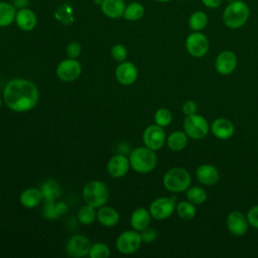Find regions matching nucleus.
<instances>
[{
    "instance_id": "6",
    "label": "nucleus",
    "mask_w": 258,
    "mask_h": 258,
    "mask_svg": "<svg viewBox=\"0 0 258 258\" xmlns=\"http://www.w3.org/2000/svg\"><path fill=\"white\" fill-rule=\"evenodd\" d=\"M183 130L192 139H203L209 132L208 121L201 115H187L183 120Z\"/></svg>"
},
{
    "instance_id": "41",
    "label": "nucleus",
    "mask_w": 258,
    "mask_h": 258,
    "mask_svg": "<svg viewBox=\"0 0 258 258\" xmlns=\"http://www.w3.org/2000/svg\"><path fill=\"white\" fill-rule=\"evenodd\" d=\"M26 3H27V0H15V2H14L13 5H14L15 7L23 8V7H25Z\"/></svg>"
},
{
    "instance_id": "32",
    "label": "nucleus",
    "mask_w": 258,
    "mask_h": 258,
    "mask_svg": "<svg viewBox=\"0 0 258 258\" xmlns=\"http://www.w3.org/2000/svg\"><path fill=\"white\" fill-rule=\"evenodd\" d=\"M171 120H172L171 112L166 108H160L154 114L155 123L161 127H165L169 125Z\"/></svg>"
},
{
    "instance_id": "33",
    "label": "nucleus",
    "mask_w": 258,
    "mask_h": 258,
    "mask_svg": "<svg viewBox=\"0 0 258 258\" xmlns=\"http://www.w3.org/2000/svg\"><path fill=\"white\" fill-rule=\"evenodd\" d=\"M50 205L46 206L45 209V216L48 219H55L58 215H61L66 213L67 211V206L63 203H59L56 205H53V201H48Z\"/></svg>"
},
{
    "instance_id": "24",
    "label": "nucleus",
    "mask_w": 258,
    "mask_h": 258,
    "mask_svg": "<svg viewBox=\"0 0 258 258\" xmlns=\"http://www.w3.org/2000/svg\"><path fill=\"white\" fill-rule=\"evenodd\" d=\"M16 7L6 1H0V27H6L15 21Z\"/></svg>"
},
{
    "instance_id": "42",
    "label": "nucleus",
    "mask_w": 258,
    "mask_h": 258,
    "mask_svg": "<svg viewBox=\"0 0 258 258\" xmlns=\"http://www.w3.org/2000/svg\"><path fill=\"white\" fill-rule=\"evenodd\" d=\"M154 1H156V2H168L170 0H154Z\"/></svg>"
},
{
    "instance_id": "30",
    "label": "nucleus",
    "mask_w": 258,
    "mask_h": 258,
    "mask_svg": "<svg viewBox=\"0 0 258 258\" xmlns=\"http://www.w3.org/2000/svg\"><path fill=\"white\" fill-rule=\"evenodd\" d=\"M186 198L194 205H201L207 200V192L200 186H192L186 191Z\"/></svg>"
},
{
    "instance_id": "7",
    "label": "nucleus",
    "mask_w": 258,
    "mask_h": 258,
    "mask_svg": "<svg viewBox=\"0 0 258 258\" xmlns=\"http://www.w3.org/2000/svg\"><path fill=\"white\" fill-rule=\"evenodd\" d=\"M210 47L208 37L201 31H192L185 39V48L194 57H202L207 54Z\"/></svg>"
},
{
    "instance_id": "39",
    "label": "nucleus",
    "mask_w": 258,
    "mask_h": 258,
    "mask_svg": "<svg viewBox=\"0 0 258 258\" xmlns=\"http://www.w3.org/2000/svg\"><path fill=\"white\" fill-rule=\"evenodd\" d=\"M182 113L187 116V115H191V114H196L197 110H198V107H197V104L196 102L194 101H185L183 104H182Z\"/></svg>"
},
{
    "instance_id": "8",
    "label": "nucleus",
    "mask_w": 258,
    "mask_h": 258,
    "mask_svg": "<svg viewBox=\"0 0 258 258\" xmlns=\"http://www.w3.org/2000/svg\"><path fill=\"white\" fill-rule=\"evenodd\" d=\"M141 235L138 231L129 230L121 233L116 240L117 250L122 254L135 253L141 246Z\"/></svg>"
},
{
    "instance_id": "4",
    "label": "nucleus",
    "mask_w": 258,
    "mask_h": 258,
    "mask_svg": "<svg viewBox=\"0 0 258 258\" xmlns=\"http://www.w3.org/2000/svg\"><path fill=\"white\" fill-rule=\"evenodd\" d=\"M83 199L87 205L93 208L104 206L109 199V189L107 185L100 180L89 181L83 188Z\"/></svg>"
},
{
    "instance_id": "26",
    "label": "nucleus",
    "mask_w": 258,
    "mask_h": 258,
    "mask_svg": "<svg viewBox=\"0 0 258 258\" xmlns=\"http://www.w3.org/2000/svg\"><path fill=\"white\" fill-rule=\"evenodd\" d=\"M144 13V6L140 2L133 1L126 4L123 17L128 21H137L143 17Z\"/></svg>"
},
{
    "instance_id": "17",
    "label": "nucleus",
    "mask_w": 258,
    "mask_h": 258,
    "mask_svg": "<svg viewBox=\"0 0 258 258\" xmlns=\"http://www.w3.org/2000/svg\"><path fill=\"white\" fill-rule=\"evenodd\" d=\"M130 167L129 159L123 154L114 155L107 164V170L109 174L113 177H122L124 176Z\"/></svg>"
},
{
    "instance_id": "9",
    "label": "nucleus",
    "mask_w": 258,
    "mask_h": 258,
    "mask_svg": "<svg viewBox=\"0 0 258 258\" xmlns=\"http://www.w3.org/2000/svg\"><path fill=\"white\" fill-rule=\"evenodd\" d=\"M82 73V66L77 58H67L60 61L56 67V76L62 82H73L77 80Z\"/></svg>"
},
{
    "instance_id": "16",
    "label": "nucleus",
    "mask_w": 258,
    "mask_h": 258,
    "mask_svg": "<svg viewBox=\"0 0 258 258\" xmlns=\"http://www.w3.org/2000/svg\"><path fill=\"white\" fill-rule=\"evenodd\" d=\"M15 22H16V25L21 30L31 31L35 28L37 24V17L33 10L27 7H23V8H19L16 11Z\"/></svg>"
},
{
    "instance_id": "34",
    "label": "nucleus",
    "mask_w": 258,
    "mask_h": 258,
    "mask_svg": "<svg viewBox=\"0 0 258 258\" xmlns=\"http://www.w3.org/2000/svg\"><path fill=\"white\" fill-rule=\"evenodd\" d=\"M41 191L43 192V196L46 199V201H53L54 198L57 196L58 187L57 184L54 183L53 181H47L43 183Z\"/></svg>"
},
{
    "instance_id": "21",
    "label": "nucleus",
    "mask_w": 258,
    "mask_h": 258,
    "mask_svg": "<svg viewBox=\"0 0 258 258\" xmlns=\"http://www.w3.org/2000/svg\"><path fill=\"white\" fill-rule=\"evenodd\" d=\"M43 192L35 187H29L23 190L19 197L20 204L27 209L37 207L43 200Z\"/></svg>"
},
{
    "instance_id": "22",
    "label": "nucleus",
    "mask_w": 258,
    "mask_h": 258,
    "mask_svg": "<svg viewBox=\"0 0 258 258\" xmlns=\"http://www.w3.org/2000/svg\"><path fill=\"white\" fill-rule=\"evenodd\" d=\"M150 221H151L150 212L145 208H138L131 215L130 225L135 231L141 232L142 230H144L149 226Z\"/></svg>"
},
{
    "instance_id": "37",
    "label": "nucleus",
    "mask_w": 258,
    "mask_h": 258,
    "mask_svg": "<svg viewBox=\"0 0 258 258\" xmlns=\"http://www.w3.org/2000/svg\"><path fill=\"white\" fill-rule=\"evenodd\" d=\"M141 239L143 242L145 243H151L153 242L156 237H157V232L153 229V228H150L149 226L147 228H145L144 230L141 231Z\"/></svg>"
},
{
    "instance_id": "18",
    "label": "nucleus",
    "mask_w": 258,
    "mask_h": 258,
    "mask_svg": "<svg viewBox=\"0 0 258 258\" xmlns=\"http://www.w3.org/2000/svg\"><path fill=\"white\" fill-rule=\"evenodd\" d=\"M100 6L105 16L117 19L123 17L126 3L124 0H103Z\"/></svg>"
},
{
    "instance_id": "20",
    "label": "nucleus",
    "mask_w": 258,
    "mask_h": 258,
    "mask_svg": "<svg viewBox=\"0 0 258 258\" xmlns=\"http://www.w3.org/2000/svg\"><path fill=\"white\" fill-rule=\"evenodd\" d=\"M197 177L199 181L206 185H212L219 181L220 174L218 169L211 164H202L197 169Z\"/></svg>"
},
{
    "instance_id": "15",
    "label": "nucleus",
    "mask_w": 258,
    "mask_h": 258,
    "mask_svg": "<svg viewBox=\"0 0 258 258\" xmlns=\"http://www.w3.org/2000/svg\"><path fill=\"white\" fill-rule=\"evenodd\" d=\"M248 220L242 213L233 211L228 215L227 227L231 234L234 236H243L248 230Z\"/></svg>"
},
{
    "instance_id": "2",
    "label": "nucleus",
    "mask_w": 258,
    "mask_h": 258,
    "mask_svg": "<svg viewBox=\"0 0 258 258\" xmlns=\"http://www.w3.org/2000/svg\"><path fill=\"white\" fill-rule=\"evenodd\" d=\"M250 17V8L245 1L236 0L225 7L222 20L229 29H239L246 24Z\"/></svg>"
},
{
    "instance_id": "19",
    "label": "nucleus",
    "mask_w": 258,
    "mask_h": 258,
    "mask_svg": "<svg viewBox=\"0 0 258 258\" xmlns=\"http://www.w3.org/2000/svg\"><path fill=\"white\" fill-rule=\"evenodd\" d=\"M211 130L217 138L225 140L233 136L235 128L230 120L226 118H219L212 123Z\"/></svg>"
},
{
    "instance_id": "31",
    "label": "nucleus",
    "mask_w": 258,
    "mask_h": 258,
    "mask_svg": "<svg viewBox=\"0 0 258 258\" xmlns=\"http://www.w3.org/2000/svg\"><path fill=\"white\" fill-rule=\"evenodd\" d=\"M89 256L91 258H106L110 256V249L105 243H95L91 245Z\"/></svg>"
},
{
    "instance_id": "43",
    "label": "nucleus",
    "mask_w": 258,
    "mask_h": 258,
    "mask_svg": "<svg viewBox=\"0 0 258 258\" xmlns=\"http://www.w3.org/2000/svg\"><path fill=\"white\" fill-rule=\"evenodd\" d=\"M225 1H227L228 3H230V2H233V1H236V0H225Z\"/></svg>"
},
{
    "instance_id": "28",
    "label": "nucleus",
    "mask_w": 258,
    "mask_h": 258,
    "mask_svg": "<svg viewBox=\"0 0 258 258\" xmlns=\"http://www.w3.org/2000/svg\"><path fill=\"white\" fill-rule=\"evenodd\" d=\"M178 217L182 220H191L196 216V208L190 202H179L175 206Z\"/></svg>"
},
{
    "instance_id": "40",
    "label": "nucleus",
    "mask_w": 258,
    "mask_h": 258,
    "mask_svg": "<svg viewBox=\"0 0 258 258\" xmlns=\"http://www.w3.org/2000/svg\"><path fill=\"white\" fill-rule=\"evenodd\" d=\"M201 1L204 4V6H206L207 8L214 9V8H218L219 6H221V4L223 3L224 0H201Z\"/></svg>"
},
{
    "instance_id": "3",
    "label": "nucleus",
    "mask_w": 258,
    "mask_h": 258,
    "mask_svg": "<svg viewBox=\"0 0 258 258\" xmlns=\"http://www.w3.org/2000/svg\"><path fill=\"white\" fill-rule=\"evenodd\" d=\"M130 166L139 173H147L154 169L157 163V156L154 150L147 146L137 147L131 151L129 156Z\"/></svg>"
},
{
    "instance_id": "11",
    "label": "nucleus",
    "mask_w": 258,
    "mask_h": 258,
    "mask_svg": "<svg viewBox=\"0 0 258 258\" xmlns=\"http://www.w3.org/2000/svg\"><path fill=\"white\" fill-rule=\"evenodd\" d=\"M175 210V203L170 198H158L149 207V212L155 220H165L170 217Z\"/></svg>"
},
{
    "instance_id": "23",
    "label": "nucleus",
    "mask_w": 258,
    "mask_h": 258,
    "mask_svg": "<svg viewBox=\"0 0 258 258\" xmlns=\"http://www.w3.org/2000/svg\"><path fill=\"white\" fill-rule=\"evenodd\" d=\"M119 213L112 207H100L97 212V220L105 227H113L119 222Z\"/></svg>"
},
{
    "instance_id": "29",
    "label": "nucleus",
    "mask_w": 258,
    "mask_h": 258,
    "mask_svg": "<svg viewBox=\"0 0 258 258\" xmlns=\"http://www.w3.org/2000/svg\"><path fill=\"white\" fill-rule=\"evenodd\" d=\"M97 219L95 208L90 205L83 206L78 212V220L83 225H90Z\"/></svg>"
},
{
    "instance_id": "1",
    "label": "nucleus",
    "mask_w": 258,
    "mask_h": 258,
    "mask_svg": "<svg viewBox=\"0 0 258 258\" xmlns=\"http://www.w3.org/2000/svg\"><path fill=\"white\" fill-rule=\"evenodd\" d=\"M6 106L14 112H26L33 109L39 98L36 86L25 79L9 81L3 92Z\"/></svg>"
},
{
    "instance_id": "25",
    "label": "nucleus",
    "mask_w": 258,
    "mask_h": 258,
    "mask_svg": "<svg viewBox=\"0 0 258 258\" xmlns=\"http://www.w3.org/2000/svg\"><path fill=\"white\" fill-rule=\"evenodd\" d=\"M209 17L203 10L194 11L188 17V26L192 31H202L207 27Z\"/></svg>"
},
{
    "instance_id": "27",
    "label": "nucleus",
    "mask_w": 258,
    "mask_h": 258,
    "mask_svg": "<svg viewBox=\"0 0 258 258\" xmlns=\"http://www.w3.org/2000/svg\"><path fill=\"white\" fill-rule=\"evenodd\" d=\"M187 143V135L183 131H174L166 139L168 148L172 151L182 150Z\"/></svg>"
},
{
    "instance_id": "44",
    "label": "nucleus",
    "mask_w": 258,
    "mask_h": 258,
    "mask_svg": "<svg viewBox=\"0 0 258 258\" xmlns=\"http://www.w3.org/2000/svg\"><path fill=\"white\" fill-rule=\"evenodd\" d=\"M1 106H2V99H1V97H0V108H1Z\"/></svg>"
},
{
    "instance_id": "36",
    "label": "nucleus",
    "mask_w": 258,
    "mask_h": 258,
    "mask_svg": "<svg viewBox=\"0 0 258 258\" xmlns=\"http://www.w3.org/2000/svg\"><path fill=\"white\" fill-rule=\"evenodd\" d=\"M66 51L70 58H77L81 54V51H82L81 44L77 41H72L67 45Z\"/></svg>"
},
{
    "instance_id": "38",
    "label": "nucleus",
    "mask_w": 258,
    "mask_h": 258,
    "mask_svg": "<svg viewBox=\"0 0 258 258\" xmlns=\"http://www.w3.org/2000/svg\"><path fill=\"white\" fill-rule=\"evenodd\" d=\"M247 220L253 228L258 229V206H254L250 209L247 214Z\"/></svg>"
},
{
    "instance_id": "14",
    "label": "nucleus",
    "mask_w": 258,
    "mask_h": 258,
    "mask_svg": "<svg viewBox=\"0 0 258 258\" xmlns=\"http://www.w3.org/2000/svg\"><path fill=\"white\" fill-rule=\"evenodd\" d=\"M237 66L236 54L231 50L222 51L216 58L215 69L216 71L223 76L230 75L234 72Z\"/></svg>"
},
{
    "instance_id": "13",
    "label": "nucleus",
    "mask_w": 258,
    "mask_h": 258,
    "mask_svg": "<svg viewBox=\"0 0 258 258\" xmlns=\"http://www.w3.org/2000/svg\"><path fill=\"white\" fill-rule=\"evenodd\" d=\"M138 76V71L135 67L134 63L131 61H121L116 70H115V77L116 80L124 86H129L132 85Z\"/></svg>"
},
{
    "instance_id": "35",
    "label": "nucleus",
    "mask_w": 258,
    "mask_h": 258,
    "mask_svg": "<svg viewBox=\"0 0 258 258\" xmlns=\"http://www.w3.org/2000/svg\"><path fill=\"white\" fill-rule=\"evenodd\" d=\"M111 55L115 60L119 62L124 61L127 57V49L123 44H115L111 48Z\"/></svg>"
},
{
    "instance_id": "10",
    "label": "nucleus",
    "mask_w": 258,
    "mask_h": 258,
    "mask_svg": "<svg viewBox=\"0 0 258 258\" xmlns=\"http://www.w3.org/2000/svg\"><path fill=\"white\" fill-rule=\"evenodd\" d=\"M90 248H91L90 240L83 235L72 236L66 244L67 254L75 258H81L89 255Z\"/></svg>"
},
{
    "instance_id": "5",
    "label": "nucleus",
    "mask_w": 258,
    "mask_h": 258,
    "mask_svg": "<svg viewBox=\"0 0 258 258\" xmlns=\"http://www.w3.org/2000/svg\"><path fill=\"white\" fill-rule=\"evenodd\" d=\"M190 184V175L184 168L173 167L167 170L163 176V185L172 192L185 190Z\"/></svg>"
},
{
    "instance_id": "12",
    "label": "nucleus",
    "mask_w": 258,
    "mask_h": 258,
    "mask_svg": "<svg viewBox=\"0 0 258 258\" xmlns=\"http://www.w3.org/2000/svg\"><path fill=\"white\" fill-rule=\"evenodd\" d=\"M165 137L164 130L157 124L148 126L143 132V142L152 150L160 149L165 142Z\"/></svg>"
}]
</instances>
